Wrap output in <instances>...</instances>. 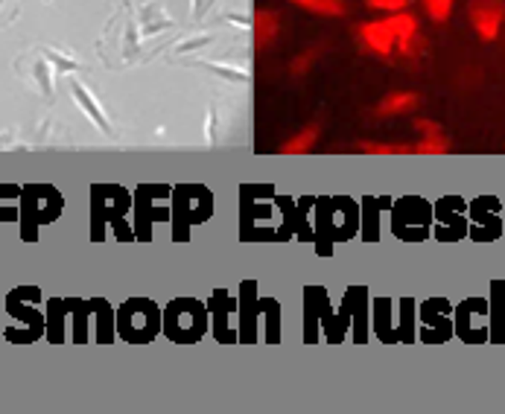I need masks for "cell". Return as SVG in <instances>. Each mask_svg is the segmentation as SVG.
<instances>
[{"instance_id":"d6986e66","label":"cell","mask_w":505,"mask_h":414,"mask_svg":"<svg viewBox=\"0 0 505 414\" xmlns=\"http://www.w3.org/2000/svg\"><path fill=\"white\" fill-rule=\"evenodd\" d=\"M366 4L371 9H380V12H389V15H394V12H403L409 6V0H366Z\"/></svg>"},{"instance_id":"2e32d148","label":"cell","mask_w":505,"mask_h":414,"mask_svg":"<svg viewBox=\"0 0 505 414\" xmlns=\"http://www.w3.org/2000/svg\"><path fill=\"white\" fill-rule=\"evenodd\" d=\"M18 198H21V187H0V225L6 219H18Z\"/></svg>"},{"instance_id":"5bb4252c","label":"cell","mask_w":505,"mask_h":414,"mask_svg":"<svg viewBox=\"0 0 505 414\" xmlns=\"http://www.w3.org/2000/svg\"><path fill=\"white\" fill-rule=\"evenodd\" d=\"M359 152L366 155H415V144H371V140H359Z\"/></svg>"},{"instance_id":"5b68a950","label":"cell","mask_w":505,"mask_h":414,"mask_svg":"<svg viewBox=\"0 0 505 414\" xmlns=\"http://www.w3.org/2000/svg\"><path fill=\"white\" fill-rule=\"evenodd\" d=\"M39 304H41V292L35 286H21L6 295V313L23 327H30L35 339L47 333V315L39 310Z\"/></svg>"},{"instance_id":"7a4b0ae2","label":"cell","mask_w":505,"mask_h":414,"mask_svg":"<svg viewBox=\"0 0 505 414\" xmlns=\"http://www.w3.org/2000/svg\"><path fill=\"white\" fill-rule=\"evenodd\" d=\"M62 205H65L62 196L53 187H41V184L23 187L18 198V222L23 228V240L27 242L39 240V228L56 222L58 213H62Z\"/></svg>"},{"instance_id":"7c38bea8","label":"cell","mask_w":505,"mask_h":414,"mask_svg":"<svg viewBox=\"0 0 505 414\" xmlns=\"http://www.w3.org/2000/svg\"><path fill=\"white\" fill-rule=\"evenodd\" d=\"M319 126L310 123V126H304L301 132H296L289 140H284L280 144V155H304V152H310L315 146V140H319Z\"/></svg>"},{"instance_id":"52a82bcc","label":"cell","mask_w":505,"mask_h":414,"mask_svg":"<svg viewBox=\"0 0 505 414\" xmlns=\"http://www.w3.org/2000/svg\"><path fill=\"white\" fill-rule=\"evenodd\" d=\"M505 6L500 0H474L471 4V23L483 41H494L502 30Z\"/></svg>"},{"instance_id":"8fae6325","label":"cell","mask_w":505,"mask_h":414,"mask_svg":"<svg viewBox=\"0 0 505 414\" xmlns=\"http://www.w3.org/2000/svg\"><path fill=\"white\" fill-rule=\"evenodd\" d=\"M421 105V97L415 91H394L385 93L377 105V117H397V114H409Z\"/></svg>"},{"instance_id":"e0dca14e","label":"cell","mask_w":505,"mask_h":414,"mask_svg":"<svg viewBox=\"0 0 505 414\" xmlns=\"http://www.w3.org/2000/svg\"><path fill=\"white\" fill-rule=\"evenodd\" d=\"M424 9H427V15L432 21L444 23L450 18V12H453V0H424Z\"/></svg>"},{"instance_id":"3957f363","label":"cell","mask_w":505,"mask_h":414,"mask_svg":"<svg viewBox=\"0 0 505 414\" xmlns=\"http://www.w3.org/2000/svg\"><path fill=\"white\" fill-rule=\"evenodd\" d=\"M164 327V313L149 298H132L117 310V336L128 345H146Z\"/></svg>"},{"instance_id":"30bf717a","label":"cell","mask_w":505,"mask_h":414,"mask_svg":"<svg viewBox=\"0 0 505 414\" xmlns=\"http://www.w3.org/2000/svg\"><path fill=\"white\" fill-rule=\"evenodd\" d=\"M252 32H254V47L257 50H266L278 35H280V18L269 9H257L254 21H252Z\"/></svg>"},{"instance_id":"277c9868","label":"cell","mask_w":505,"mask_h":414,"mask_svg":"<svg viewBox=\"0 0 505 414\" xmlns=\"http://www.w3.org/2000/svg\"><path fill=\"white\" fill-rule=\"evenodd\" d=\"M164 333L173 341H196L208 330L205 306L193 298H179L164 310Z\"/></svg>"},{"instance_id":"6da1fadb","label":"cell","mask_w":505,"mask_h":414,"mask_svg":"<svg viewBox=\"0 0 505 414\" xmlns=\"http://www.w3.org/2000/svg\"><path fill=\"white\" fill-rule=\"evenodd\" d=\"M128 193L120 190V187H109V184H100L93 187L91 193V233L93 240H105V231L114 228L117 240H135L132 228L126 225V210H128Z\"/></svg>"},{"instance_id":"ac0fdd59","label":"cell","mask_w":505,"mask_h":414,"mask_svg":"<svg viewBox=\"0 0 505 414\" xmlns=\"http://www.w3.org/2000/svg\"><path fill=\"white\" fill-rule=\"evenodd\" d=\"M313 58H315L313 50H304L301 56H296V58L289 62V74L296 76V79H298V76H307L310 67H313Z\"/></svg>"},{"instance_id":"9c48e42d","label":"cell","mask_w":505,"mask_h":414,"mask_svg":"<svg viewBox=\"0 0 505 414\" xmlns=\"http://www.w3.org/2000/svg\"><path fill=\"white\" fill-rule=\"evenodd\" d=\"M357 39H359L362 47H366V50L377 53V56L397 53V39H394L392 27H389V21H366V23H359Z\"/></svg>"},{"instance_id":"8992f818","label":"cell","mask_w":505,"mask_h":414,"mask_svg":"<svg viewBox=\"0 0 505 414\" xmlns=\"http://www.w3.org/2000/svg\"><path fill=\"white\" fill-rule=\"evenodd\" d=\"M170 193L164 187H144L135 193V236L137 240H149L152 225L158 219H167V207L158 210L161 198H167Z\"/></svg>"},{"instance_id":"4fadbf2b","label":"cell","mask_w":505,"mask_h":414,"mask_svg":"<svg viewBox=\"0 0 505 414\" xmlns=\"http://www.w3.org/2000/svg\"><path fill=\"white\" fill-rule=\"evenodd\" d=\"M289 4L307 9V12H313V15H327V18L345 15V4H342V0H289Z\"/></svg>"},{"instance_id":"ffe728a7","label":"cell","mask_w":505,"mask_h":414,"mask_svg":"<svg viewBox=\"0 0 505 414\" xmlns=\"http://www.w3.org/2000/svg\"><path fill=\"white\" fill-rule=\"evenodd\" d=\"M415 132H421V135H424V137H436V135H444L439 123H432V120H424V117H418V120H415Z\"/></svg>"},{"instance_id":"ba28073f","label":"cell","mask_w":505,"mask_h":414,"mask_svg":"<svg viewBox=\"0 0 505 414\" xmlns=\"http://www.w3.org/2000/svg\"><path fill=\"white\" fill-rule=\"evenodd\" d=\"M491 324V304L467 301L459 310V336L467 341H485Z\"/></svg>"},{"instance_id":"9a60e30c","label":"cell","mask_w":505,"mask_h":414,"mask_svg":"<svg viewBox=\"0 0 505 414\" xmlns=\"http://www.w3.org/2000/svg\"><path fill=\"white\" fill-rule=\"evenodd\" d=\"M74 93H76V102L82 105V111H85V114L91 117V120L102 128V132H109V123H105V117H102V111H100V105L91 100V93H88L85 88H82L79 82H74Z\"/></svg>"}]
</instances>
